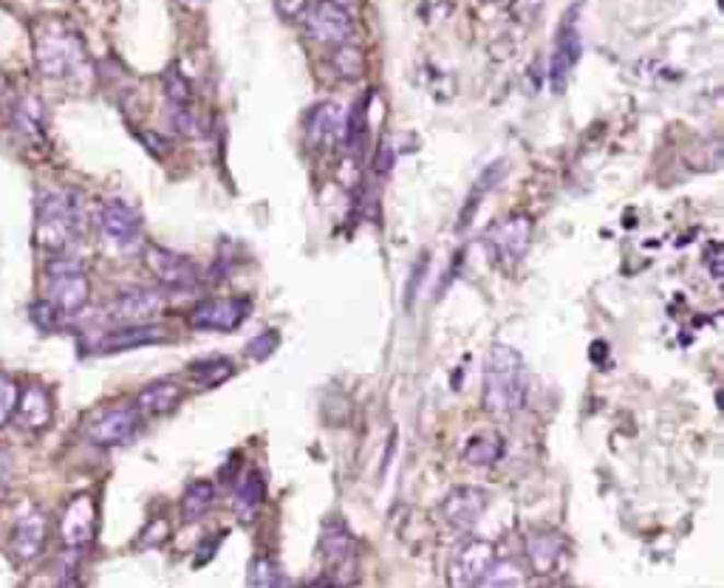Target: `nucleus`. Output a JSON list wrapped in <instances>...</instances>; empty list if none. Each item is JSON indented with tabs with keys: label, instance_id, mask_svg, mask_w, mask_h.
<instances>
[{
	"label": "nucleus",
	"instance_id": "4",
	"mask_svg": "<svg viewBox=\"0 0 724 588\" xmlns=\"http://www.w3.org/2000/svg\"><path fill=\"white\" fill-rule=\"evenodd\" d=\"M48 286L46 303L60 314V318H74L80 314L91 298V280L82 269L80 261L66 255H55V261L46 266Z\"/></svg>",
	"mask_w": 724,
	"mask_h": 588
},
{
	"label": "nucleus",
	"instance_id": "19",
	"mask_svg": "<svg viewBox=\"0 0 724 588\" xmlns=\"http://www.w3.org/2000/svg\"><path fill=\"white\" fill-rule=\"evenodd\" d=\"M566 541L552 529H532L527 534V561L536 575H552L563 561Z\"/></svg>",
	"mask_w": 724,
	"mask_h": 588
},
{
	"label": "nucleus",
	"instance_id": "6",
	"mask_svg": "<svg viewBox=\"0 0 724 588\" xmlns=\"http://www.w3.org/2000/svg\"><path fill=\"white\" fill-rule=\"evenodd\" d=\"M303 28L314 43L332 48L346 46L354 37L352 14L332 0H312V7L303 12Z\"/></svg>",
	"mask_w": 724,
	"mask_h": 588
},
{
	"label": "nucleus",
	"instance_id": "20",
	"mask_svg": "<svg viewBox=\"0 0 724 588\" xmlns=\"http://www.w3.org/2000/svg\"><path fill=\"white\" fill-rule=\"evenodd\" d=\"M184 400V391L176 379H157L136 393L134 407L139 416H168L176 411Z\"/></svg>",
	"mask_w": 724,
	"mask_h": 588
},
{
	"label": "nucleus",
	"instance_id": "15",
	"mask_svg": "<svg viewBox=\"0 0 724 588\" xmlns=\"http://www.w3.org/2000/svg\"><path fill=\"white\" fill-rule=\"evenodd\" d=\"M164 305V291L150 289V286H128L111 300L108 314L119 323H148L153 314H159Z\"/></svg>",
	"mask_w": 724,
	"mask_h": 588
},
{
	"label": "nucleus",
	"instance_id": "13",
	"mask_svg": "<svg viewBox=\"0 0 724 588\" xmlns=\"http://www.w3.org/2000/svg\"><path fill=\"white\" fill-rule=\"evenodd\" d=\"M100 232L116 250H130L142 235V218L130 204L119 198H108L100 207Z\"/></svg>",
	"mask_w": 724,
	"mask_h": 588
},
{
	"label": "nucleus",
	"instance_id": "31",
	"mask_svg": "<svg viewBox=\"0 0 724 588\" xmlns=\"http://www.w3.org/2000/svg\"><path fill=\"white\" fill-rule=\"evenodd\" d=\"M334 68H337L340 77H346V80H357L363 74V51H359L354 43H346V46L334 48Z\"/></svg>",
	"mask_w": 724,
	"mask_h": 588
},
{
	"label": "nucleus",
	"instance_id": "18",
	"mask_svg": "<svg viewBox=\"0 0 724 588\" xmlns=\"http://www.w3.org/2000/svg\"><path fill=\"white\" fill-rule=\"evenodd\" d=\"M164 339V332L153 323H130L123 328H114L105 337L94 343V351L100 354H123L134 351V348H145V345H157Z\"/></svg>",
	"mask_w": 724,
	"mask_h": 588
},
{
	"label": "nucleus",
	"instance_id": "30",
	"mask_svg": "<svg viewBox=\"0 0 724 588\" xmlns=\"http://www.w3.org/2000/svg\"><path fill=\"white\" fill-rule=\"evenodd\" d=\"M164 94H168L170 100V108H189L193 91H189L187 77H184L179 68H170L168 74H164Z\"/></svg>",
	"mask_w": 724,
	"mask_h": 588
},
{
	"label": "nucleus",
	"instance_id": "17",
	"mask_svg": "<svg viewBox=\"0 0 724 588\" xmlns=\"http://www.w3.org/2000/svg\"><path fill=\"white\" fill-rule=\"evenodd\" d=\"M51 416H55V407H51V393L43 382H28L18 393V407H14V419L18 425L32 430V434H41L51 425Z\"/></svg>",
	"mask_w": 724,
	"mask_h": 588
},
{
	"label": "nucleus",
	"instance_id": "43",
	"mask_svg": "<svg viewBox=\"0 0 724 588\" xmlns=\"http://www.w3.org/2000/svg\"><path fill=\"white\" fill-rule=\"evenodd\" d=\"M298 588H332V586H329V580H323V577H320V580H309V583H303V586H298Z\"/></svg>",
	"mask_w": 724,
	"mask_h": 588
},
{
	"label": "nucleus",
	"instance_id": "10",
	"mask_svg": "<svg viewBox=\"0 0 724 588\" xmlns=\"http://www.w3.org/2000/svg\"><path fill=\"white\" fill-rule=\"evenodd\" d=\"M581 3H575V7L563 14L561 28H558L555 37V51H552V62H549V74H552L555 91H561L563 85H566L572 68L581 60Z\"/></svg>",
	"mask_w": 724,
	"mask_h": 588
},
{
	"label": "nucleus",
	"instance_id": "40",
	"mask_svg": "<svg viewBox=\"0 0 724 588\" xmlns=\"http://www.w3.org/2000/svg\"><path fill=\"white\" fill-rule=\"evenodd\" d=\"M139 139H142L145 148H148L150 153L159 155V153H168V150H170L168 139H164V136H159V134H150V130H148V134H139Z\"/></svg>",
	"mask_w": 724,
	"mask_h": 588
},
{
	"label": "nucleus",
	"instance_id": "42",
	"mask_svg": "<svg viewBox=\"0 0 724 588\" xmlns=\"http://www.w3.org/2000/svg\"><path fill=\"white\" fill-rule=\"evenodd\" d=\"M55 588H80V580H77V577H71V575H68V577H62V580L57 583Z\"/></svg>",
	"mask_w": 724,
	"mask_h": 588
},
{
	"label": "nucleus",
	"instance_id": "24",
	"mask_svg": "<svg viewBox=\"0 0 724 588\" xmlns=\"http://www.w3.org/2000/svg\"><path fill=\"white\" fill-rule=\"evenodd\" d=\"M212 500H216V484H212V481H193V484L184 489L182 500H179L182 518L187 523L198 521V518L210 512Z\"/></svg>",
	"mask_w": 724,
	"mask_h": 588
},
{
	"label": "nucleus",
	"instance_id": "28",
	"mask_svg": "<svg viewBox=\"0 0 724 588\" xmlns=\"http://www.w3.org/2000/svg\"><path fill=\"white\" fill-rule=\"evenodd\" d=\"M232 373H235V366H232L227 357H207L189 366V377H193V382H198V385L204 388L221 385V382H227Z\"/></svg>",
	"mask_w": 724,
	"mask_h": 588
},
{
	"label": "nucleus",
	"instance_id": "3",
	"mask_svg": "<svg viewBox=\"0 0 724 588\" xmlns=\"http://www.w3.org/2000/svg\"><path fill=\"white\" fill-rule=\"evenodd\" d=\"M34 62L48 80H77L89 71V51L80 34L62 21H41L34 26Z\"/></svg>",
	"mask_w": 724,
	"mask_h": 588
},
{
	"label": "nucleus",
	"instance_id": "2",
	"mask_svg": "<svg viewBox=\"0 0 724 588\" xmlns=\"http://www.w3.org/2000/svg\"><path fill=\"white\" fill-rule=\"evenodd\" d=\"M85 227L82 201L71 189H43L34 210V246L48 255H66Z\"/></svg>",
	"mask_w": 724,
	"mask_h": 588
},
{
	"label": "nucleus",
	"instance_id": "33",
	"mask_svg": "<svg viewBox=\"0 0 724 588\" xmlns=\"http://www.w3.org/2000/svg\"><path fill=\"white\" fill-rule=\"evenodd\" d=\"M252 588H289V586H286V580L275 572V566H272L269 561L257 557L255 566H252Z\"/></svg>",
	"mask_w": 724,
	"mask_h": 588
},
{
	"label": "nucleus",
	"instance_id": "14",
	"mask_svg": "<svg viewBox=\"0 0 724 588\" xmlns=\"http://www.w3.org/2000/svg\"><path fill=\"white\" fill-rule=\"evenodd\" d=\"M490 493L484 487H456L441 500V518L447 527L459 529V532H470L475 523L481 521V515L487 512Z\"/></svg>",
	"mask_w": 724,
	"mask_h": 588
},
{
	"label": "nucleus",
	"instance_id": "16",
	"mask_svg": "<svg viewBox=\"0 0 724 588\" xmlns=\"http://www.w3.org/2000/svg\"><path fill=\"white\" fill-rule=\"evenodd\" d=\"M96 532V500L89 493L77 495L62 512L60 534L68 549H82L94 541Z\"/></svg>",
	"mask_w": 724,
	"mask_h": 588
},
{
	"label": "nucleus",
	"instance_id": "21",
	"mask_svg": "<svg viewBox=\"0 0 724 588\" xmlns=\"http://www.w3.org/2000/svg\"><path fill=\"white\" fill-rule=\"evenodd\" d=\"M306 136L318 148H332L343 136V116H340L337 102H318L309 116H306Z\"/></svg>",
	"mask_w": 724,
	"mask_h": 588
},
{
	"label": "nucleus",
	"instance_id": "38",
	"mask_svg": "<svg viewBox=\"0 0 724 588\" xmlns=\"http://www.w3.org/2000/svg\"><path fill=\"white\" fill-rule=\"evenodd\" d=\"M168 532H170L168 521H164V518H159V521H153L148 529H145L139 546H157V543H162L164 538H168Z\"/></svg>",
	"mask_w": 724,
	"mask_h": 588
},
{
	"label": "nucleus",
	"instance_id": "25",
	"mask_svg": "<svg viewBox=\"0 0 724 588\" xmlns=\"http://www.w3.org/2000/svg\"><path fill=\"white\" fill-rule=\"evenodd\" d=\"M475 588H527V572L518 561L513 557H504V561H495L490 566V572L481 577V583Z\"/></svg>",
	"mask_w": 724,
	"mask_h": 588
},
{
	"label": "nucleus",
	"instance_id": "35",
	"mask_svg": "<svg viewBox=\"0 0 724 588\" xmlns=\"http://www.w3.org/2000/svg\"><path fill=\"white\" fill-rule=\"evenodd\" d=\"M170 125H173L182 136H189V139L202 136V125H198L196 114L189 108H170Z\"/></svg>",
	"mask_w": 724,
	"mask_h": 588
},
{
	"label": "nucleus",
	"instance_id": "46",
	"mask_svg": "<svg viewBox=\"0 0 724 588\" xmlns=\"http://www.w3.org/2000/svg\"><path fill=\"white\" fill-rule=\"evenodd\" d=\"M543 588H561V586H543Z\"/></svg>",
	"mask_w": 724,
	"mask_h": 588
},
{
	"label": "nucleus",
	"instance_id": "9",
	"mask_svg": "<svg viewBox=\"0 0 724 588\" xmlns=\"http://www.w3.org/2000/svg\"><path fill=\"white\" fill-rule=\"evenodd\" d=\"M139 422H142V416L136 413L134 405L102 407L85 422V436L96 447H119L134 439Z\"/></svg>",
	"mask_w": 724,
	"mask_h": 588
},
{
	"label": "nucleus",
	"instance_id": "34",
	"mask_svg": "<svg viewBox=\"0 0 724 588\" xmlns=\"http://www.w3.org/2000/svg\"><path fill=\"white\" fill-rule=\"evenodd\" d=\"M28 314H32V323L37 325L43 334L57 332V328H60V323H62L60 314H57V311L51 309L46 300H37V303H32V311H28Z\"/></svg>",
	"mask_w": 724,
	"mask_h": 588
},
{
	"label": "nucleus",
	"instance_id": "1",
	"mask_svg": "<svg viewBox=\"0 0 724 588\" xmlns=\"http://www.w3.org/2000/svg\"><path fill=\"white\" fill-rule=\"evenodd\" d=\"M527 402V371H524L521 354L513 345L495 343L484 362V391L481 405L487 416L498 422L513 419Z\"/></svg>",
	"mask_w": 724,
	"mask_h": 588
},
{
	"label": "nucleus",
	"instance_id": "41",
	"mask_svg": "<svg viewBox=\"0 0 724 588\" xmlns=\"http://www.w3.org/2000/svg\"><path fill=\"white\" fill-rule=\"evenodd\" d=\"M9 475H12V461L7 453H0V489L9 484Z\"/></svg>",
	"mask_w": 724,
	"mask_h": 588
},
{
	"label": "nucleus",
	"instance_id": "12",
	"mask_svg": "<svg viewBox=\"0 0 724 588\" xmlns=\"http://www.w3.org/2000/svg\"><path fill=\"white\" fill-rule=\"evenodd\" d=\"M495 563V546L490 541H468L459 549L447 566V586L450 588H475L481 577L487 575Z\"/></svg>",
	"mask_w": 724,
	"mask_h": 588
},
{
	"label": "nucleus",
	"instance_id": "36",
	"mask_svg": "<svg viewBox=\"0 0 724 588\" xmlns=\"http://www.w3.org/2000/svg\"><path fill=\"white\" fill-rule=\"evenodd\" d=\"M543 9V0H509V14L518 23H536Z\"/></svg>",
	"mask_w": 724,
	"mask_h": 588
},
{
	"label": "nucleus",
	"instance_id": "23",
	"mask_svg": "<svg viewBox=\"0 0 724 588\" xmlns=\"http://www.w3.org/2000/svg\"><path fill=\"white\" fill-rule=\"evenodd\" d=\"M12 128L14 134L23 136L26 142H43V134H46V116H43L41 100L34 96H23L18 100V105L12 108Z\"/></svg>",
	"mask_w": 724,
	"mask_h": 588
},
{
	"label": "nucleus",
	"instance_id": "44",
	"mask_svg": "<svg viewBox=\"0 0 724 588\" xmlns=\"http://www.w3.org/2000/svg\"><path fill=\"white\" fill-rule=\"evenodd\" d=\"M179 3H182V7H187V9H204V3H207V0H179Z\"/></svg>",
	"mask_w": 724,
	"mask_h": 588
},
{
	"label": "nucleus",
	"instance_id": "37",
	"mask_svg": "<svg viewBox=\"0 0 724 588\" xmlns=\"http://www.w3.org/2000/svg\"><path fill=\"white\" fill-rule=\"evenodd\" d=\"M275 345H278V334L264 332L261 337H255V339H250V343H246V357L266 359L272 351H275Z\"/></svg>",
	"mask_w": 724,
	"mask_h": 588
},
{
	"label": "nucleus",
	"instance_id": "7",
	"mask_svg": "<svg viewBox=\"0 0 724 588\" xmlns=\"http://www.w3.org/2000/svg\"><path fill=\"white\" fill-rule=\"evenodd\" d=\"M487 250L493 255L495 266L513 269L524 261L529 244H532V221L529 216H509L504 221L493 223L487 232Z\"/></svg>",
	"mask_w": 724,
	"mask_h": 588
},
{
	"label": "nucleus",
	"instance_id": "26",
	"mask_svg": "<svg viewBox=\"0 0 724 588\" xmlns=\"http://www.w3.org/2000/svg\"><path fill=\"white\" fill-rule=\"evenodd\" d=\"M264 498L266 484L257 473H246L244 479L235 484V493H232V500H235V509L241 518H252V515L257 512V507L264 504Z\"/></svg>",
	"mask_w": 724,
	"mask_h": 588
},
{
	"label": "nucleus",
	"instance_id": "22",
	"mask_svg": "<svg viewBox=\"0 0 724 588\" xmlns=\"http://www.w3.org/2000/svg\"><path fill=\"white\" fill-rule=\"evenodd\" d=\"M46 543V518L41 512L23 515L12 529V552L21 561H34Z\"/></svg>",
	"mask_w": 724,
	"mask_h": 588
},
{
	"label": "nucleus",
	"instance_id": "11",
	"mask_svg": "<svg viewBox=\"0 0 724 588\" xmlns=\"http://www.w3.org/2000/svg\"><path fill=\"white\" fill-rule=\"evenodd\" d=\"M250 309V298H207L189 311V325L196 332H235Z\"/></svg>",
	"mask_w": 724,
	"mask_h": 588
},
{
	"label": "nucleus",
	"instance_id": "29",
	"mask_svg": "<svg viewBox=\"0 0 724 588\" xmlns=\"http://www.w3.org/2000/svg\"><path fill=\"white\" fill-rule=\"evenodd\" d=\"M368 100H371V94L359 96V100L354 102V108H352V114H348V119L343 123V142H346V148L352 150V153H357L359 145L366 142Z\"/></svg>",
	"mask_w": 724,
	"mask_h": 588
},
{
	"label": "nucleus",
	"instance_id": "45",
	"mask_svg": "<svg viewBox=\"0 0 724 588\" xmlns=\"http://www.w3.org/2000/svg\"><path fill=\"white\" fill-rule=\"evenodd\" d=\"M332 3H337V7H343V9H346V7H352L354 0H332Z\"/></svg>",
	"mask_w": 724,
	"mask_h": 588
},
{
	"label": "nucleus",
	"instance_id": "8",
	"mask_svg": "<svg viewBox=\"0 0 724 588\" xmlns=\"http://www.w3.org/2000/svg\"><path fill=\"white\" fill-rule=\"evenodd\" d=\"M142 257L150 275H153L164 289L193 291L198 286V266L193 264L187 255H182V252H173L159 244H145Z\"/></svg>",
	"mask_w": 724,
	"mask_h": 588
},
{
	"label": "nucleus",
	"instance_id": "32",
	"mask_svg": "<svg viewBox=\"0 0 724 588\" xmlns=\"http://www.w3.org/2000/svg\"><path fill=\"white\" fill-rule=\"evenodd\" d=\"M18 393H21V385H18L12 377H7V373H0V427L14 416Z\"/></svg>",
	"mask_w": 724,
	"mask_h": 588
},
{
	"label": "nucleus",
	"instance_id": "47",
	"mask_svg": "<svg viewBox=\"0 0 724 588\" xmlns=\"http://www.w3.org/2000/svg\"><path fill=\"white\" fill-rule=\"evenodd\" d=\"M487 3H493V0H487Z\"/></svg>",
	"mask_w": 724,
	"mask_h": 588
},
{
	"label": "nucleus",
	"instance_id": "39",
	"mask_svg": "<svg viewBox=\"0 0 724 588\" xmlns=\"http://www.w3.org/2000/svg\"><path fill=\"white\" fill-rule=\"evenodd\" d=\"M275 3L284 18H303L306 9L312 7V0H275Z\"/></svg>",
	"mask_w": 724,
	"mask_h": 588
},
{
	"label": "nucleus",
	"instance_id": "5",
	"mask_svg": "<svg viewBox=\"0 0 724 588\" xmlns=\"http://www.w3.org/2000/svg\"><path fill=\"white\" fill-rule=\"evenodd\" d=\"M320 552L325 561V575L332 588H348L357 583V541L343 521H329L320 534Z\"/></svg>",
	"mask_w": 724,
	"mask_h": 588
},
{
	"label": "nucleus",
	"instance_id": "27",
	"mask_svg": "<svg viewBox=\"0 0 724 588\" xmlns=\"http://www.w3.org/2000/svg\"><path fill=\"white\" fill-rule=\"evenodd\" d=\"M504 456V439L498 434H475L464 447V461L473 466H493Z\"/></svg>",
	"mask_w": 724,
	"mask_h": 588
}]
</instances>
